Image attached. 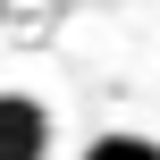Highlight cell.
Here are the masks:
<instances>
[{
	"instance_id": "obj_3",
	"label": "cell",
	"mask_w": 160,
	"mask_h": 160,
	"mask_svg": "<svg viewBox=\"0 0 160 160\" xmlns=\"http://www.w3.org/2000/svg\"><path fill=\"white\" fill-rule=\"evenodd\" d=\"M0 25H8V0H0Z\"/></svg>"
},
{
	"instance_id": "obj_2",
	"label": "cell",
	"mask_w": 160,
	"mask_h": 160,
	"mask_svg": "<svg viewBox=\"0 0 160 160\" xmlns=\"http://www.w3.org/2000/svg\"><path fill=\"white\" fill-rule=\"evenodd\" d=\"M84 160H160V143H152V135H135V127H110V135L84 143Z\"/></svg>"
},
{
	"instance_id": "obj_1",
	"label": "cell",
	"mask_w": 160,
	"mask_h": 160,
	"mask_svg": "<svg viewBox=\"0 0 160 160\" xmlns=\"http://www.w3.org/2000/svg\"><path fill=\"white\" fill-rule=\"evenodd\" d=\"M0 160H51V110L34 93H0Z\"/></svg>"
}]
</instances>
